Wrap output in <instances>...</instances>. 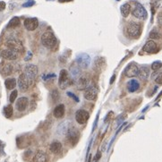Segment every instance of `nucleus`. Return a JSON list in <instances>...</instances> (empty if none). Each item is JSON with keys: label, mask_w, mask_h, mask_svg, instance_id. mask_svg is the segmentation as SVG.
Masks as SVG:
<instances>
[{"label": "nucleus", "mask_w": 162, "mask_h": 162, "mask_svg": "<svg viewBox=\"0 0 162 162\" xmlns=\"http://www.w3.org/2000/svg\"><path fill=\"white\" fill-rule=\"evenodd\" d=\"M41 44L47 48H53L56 45V38L52 31H46L41 36Z\"/></svg>", "instance_id": "nucleus-1"}, {"label": "nucleus", "mask_w": 162, "mask_h": 162, "mask_svg": "<svg viewBox=\"0 0 162 162\" xmlns=\"http://www.w3.org/2000/svg\"><path fill=\"white\" fill-rule=\"evenodd\" d=\"M141 30H142L141 25L135 22H129L125 28L126 34L130 38H138L141 34Z\"/></svg>", "instance_id": "nucleus-2"}, {"label": "nucleus", "mask_w": 162, "mask_h": 162, "mask_svg": "<svg viewBox=\"0 0 162 162\" xmlns=\"http://www.w3.org/2000/svg\"><path fill=\"white\" fill-rule=\"evenodd\" d=\"M76 64L79 66L80 68L86 69L89 67L90 64V57L86 53H81L76 57Z\"/></svg>", "instance_id": "nucleus-3"}, {"label": "nucleus", "mask_w": 162, "mask_h": 162, "mask_svg": "<svg viewBox=\"0 0 162 162\" xmlns=\"http://www.w3.org/2000/svg\"><path fill=\"white\" fill-rule=\"evenodd\" d=\"M7 46L8 47L9 49L16 52V53H19V52H22L23 51V46H22V43L19 41V40H16V39H9L7 41Z\"/></svg>", "instance_id": "nucleus-4"}, {"label": "nucleus", "mask_w": 162, "mask_h": 162, "mask_svg": "<svg viewBox=\"0 0 162 162\" xmlns=\"http://www.w3.org/2000/svg\"><path fill=\"white\" fill-rule=\"evenodd\" d=\"M132 14H133V15L135 17H136L138 19H141V20H145L147 18V16H148L146 9L139 3H137L135 5V7L133 10Z\"/></svg>", "instance_id": "nucleus-5"}, {"label": "nucleus", "mask_w": 162, "mask_h": 162, "mask_svg": "<svg viewBox=\"0 0 162 162\" xmlns=\"http://www.w3.org/2000/svg\"><path fill=\"white\" fill-rule=\"evenodd\" d=\"M25 74L29 82L34 81L38 74V67L35 64H28V66L25 67Z\"/></svg>", "instance_id": "nucleus-6"}, {"label": "nucleus", "mask_w": 162, "mask_h": 162, "mask_svg": "<svg viewBox=\"0 0 162 162\" xmlns=\"http://www.w3.org/2000/svg\"><path fill=\"white\" fill-rule=\"evenodd\" d=\"M90 78L86 74L80 75L76 82V87L79 90H84L88 87H90Z\"/></svg>", "instance_id": "nucleus-7"}, {"label": "nucleus", "mask_w": 162, "mask_h": 162, "mask_svg": "<svg viewBox=\"0 0 162 162\" xmlns=\"http://www.w3.org/2000/svg\"><path fill=\"white\" fill-rule=\"evenodd\" d=\"M67 138L71 142L72 145L76 144V142L79 140V132H78L77 129L74 128V127L69 128L67 133Z\"/></svg>", "instance_id": "nucleus-8"}, {"label": "nucleus", "mask_w": 162, "mask_h": 162, "mask_svg": "<svg viewBox=\"0 0 162 162\" xmlns=\"http://www.w3.org/2000/svg\"><path fill=\"white\" fill-rule=\"evenodd\" d=\"M59 87L62 90L67 89V87L69 85V78H68V73L67 70H61L59 74Z\"/></svg>", "instance_id": "nucleus-9"}, {"label": "nucleus", "mask_w": 162, "mask_h": 162, "mask_svg": "<svg viewBox=\"0 0 162 162\" xmlns=\"http://www.w3.org/2000/svg\"><path fill=\"white\" fill-rule=\"evenodd\" d=\"M138 70H139V67H138L137 64L135 63H131L126 67V68L124 69V74H125L126 77L132 78V77H135V76L137 75Z\"/></svg>", "instance_id": "nucleus-10"}, {"label": "nucleus", "mask_w": 162, "mask_h": 162, "mask_svg": "<svg viewBox=\"0 0 162 162\" xmlns=\"http://www.w3.org/2000/svg\"><path fill=\"white\" fill-rule=\"evenodd\" d=\"M89 117H90V114L86 110L79 109L75 113V120L80 124H84L85 123H87Z\"/></svg>", "instance_id": "nucleus-11"}, {"label": "nucleus", "mask_w": 162, "mask_h": 162, "mask_svg": "<svg viewBox=\"0 0 162 162\" xmlns=\"http://www.w3.org/2000/svg\"><path fill=\"white\" fill-rule=\"evenodd\" d=\"M23 25L26 28V30L31 31V30H34L38 28L39 21H38L37 18H27V19L24 20Z\"/></svg>", "instance_id": "nucleus-12"}, {"label": "nucleus", "mask_w": 162, "mask_h": 162, "mask_svg": "<svg viewBox=\"0 0 162 162\" xmlns=\"http://www.w3.org/2000/svg\"><path fill=\"white\" fill-rule=\"evenodd\" d=\"M13 72V66L10 63L2 61L0 63V73L4 76H8Z\"/></svg>", "instance_id": "nucleus-13"}, {"label": "nucleus", "mask_w": 162, "mask_h": 162, "mask_svg": "<svg viewBox=\"0 0 162 162\" xmlns=\"http://www.w3.org/2000/svg\"><path fill=\"white\" fill-rule=\"evenodd\" d=\"M29 80L26 76L25 74H21L19 75V78H18V86H19V89L21 91L24 92V91H27L28 88H29Z\"/></svg>", "instance_id": "nucleus-14"}, {"label": "nucleus", "mask_w": 162, "mask_h": 162, "mask_svg": "<svg viewBox=\"0 0 162 162\" xmlns=\"http://www.w3.org/2000/svg\"><path fill=\"white\" fill-rule=\"evenodd\" d=\"M97 90L96 88L90 86L86 90H84V98L87 101H95L97 98Z\"/></svg>", "instance_id": "nucleus-15"}, {"label": "nucleus", "mask_w": 162, "mask_h": 162, "mask_svg": "<svg viewBox=\"0 0 162 162\" xmlns=\"http://www.w3.org/2000/svg\"><path fill=\"white\" fill-rule=\"evenodd\" d=\"M142 49H143V51H145L147 53H150V54H156L158 51V45L153 41H147Z\"/></svg>", "instance_id": "nucleus-16"}, {"label": "nucleus", "mask_w": 162, "mask_h": 162, "mask_svg": "<svg viewBox=\"0 0 162 162\" xmlns=\"http://www.w3.org/2000/svg\"><path fill=\"white\" fill-rule=\"evenodd\" d=\"M28 104H29V101L26 97H22V98H19L16 101V104H15V107L17 108L18 111L20 112H22L24 111L27 107H28Z\"/></svg>", "instance_id": "nucleus-17"}, {"label": "nucleus", "mask_w": 162, "mask_h": 162, "mask_svg": "<svg viewBox=\"0 0 162 162\" xmlns=\"http://www.w3.org/2000/svg\"><path fill=\"white\" fill-rule=\"evenodd\" d=\"M1 57H3L4 59H7V60H15L17 58V53L11 50V49H5L1 52L0 54Z\"/></svg>", "instance_id": "nucleus-18"}, {"label": "nucleus", "mask_w": 162, "mask_h": 162, "mask_svg": "<svg viewBox=\"0 0 162 162\" xmlns=\"http://www.w3.org/2000/svg\"><path fill=\"white\" fill-rule=\"evenodd\" d=\"M137 75L139 76V78L141 80L146 81L150 76V69L147 67H142L139 68Z\"/></svg>", "instance_id": "nucleus-19"}, {"label": "nucleus", "mask_w": 162, "mask_h": 162, "mask_svg": "<svg viewBox=\"0 0 162 162\" xmlns=\"http://www.w3.org/2000/svg\"><path fill=\"white\" fill-rule=\"evenodd\" d=\"M64 111H66V108H64V106L63 104H59L55 108L53 115L56 118H61L64 116Z\"/></svg>", "instance_id": "nucleus-20"}, {"label": "nucleus", "mask_w": 162, "mask_h": 162, "mask_svg": "<svg viewBox=\"0 0 162 162\" xmlns=\"http://www.w3.org/2000/svg\"><path fill=\"white\" fill-rule=\"evenodd\" d=\"M140 88V84L137 80H130L127 82V89L129 92H135Z\"/></svg>", "instance_id": "nucleus-21"}, {"label": "nucleus", "mask_w": 162, "mask_h": 162, "mask_svg": "<svg viewBox=\"0 0 162 162\" xmlns=\"http://www.w3.org/2000/svg\"><path fill=\"white\" fill-rule=\"evenodd\" d=\"M70 74H71L72 77L74 79H76L77 77H79L81 75V68L79 67V66L76 63L73 64L70 67Z\"/></svg>", "instance_id": "nucleus-22"}, {"label": "nucleus", "mask_w": 162, "mask_h": 162, "mask_svg": "<svg viewBox=\"0 0 162 162\" xmlns=\"http://www.w3.org/2000/svg\"><path fill=\"white\" fill-rule=\"evenodd\" d=\"M68 124H69V121H64V122L61 123L57 127V134L58 135H67L68 129H69Z\"/></svg>", "instance_id": "nucleus-23"}, {"label": "nucleus", "mask_w": 162, "mask_h": 162, "mask_svg": "<svg viewBox=\"0 0 162 162\" xmlns=\"http://www.w3.org/2000/svg\"><path fill=\"white\" fill-rule=\"evenodd\" d=\"M49 150L54 154H59L62 150V144L59 142H53L49 146Z\"/></svg>", "instance_id": "nucleus-24"}, {"label": "nucleus", "mask_w": 162, "mask_h": 162, "mask_svg": "<svg viewBox=\"0 0 162 162\" xmlns=\"http://www.w3.org/2000/svg\"><path fill=\"white\" fill-rule=\"evenodd\" d=\"M34 162H47L48 161V156L43 151H38L33 158Z\"/></svg>", "instance_id": "nucleus-25"}, {"label": "nucleus", "mask_w": 162, "mask_h": 162, "mask_svg": "<svg viewBox=\"0 0 162 162\" xmlns=\"http://www.w3.org/2000/svg\"><path fill=\"white\" fill-rule=\"evenodd\" d=\"M120 11H121V14L124 17H127L131 12V6L129 4H124L121 6Z\"/></svg>", "instance_id": "nucleus-26"}, {"label": "nucleus", "mask_w": 162, "mask_h": 162, "mask_svg": "<svg viewBox=\"0 0 162 162\" xmlns=\"http://www.w3.org/2000/svg\"><path fill=\"white\" fill-rule=\"evenodd\" d=\"M5 85H6V87H7V90H13L16 86V80L14 78L7 79L6 82H5Z\"/></svg>", "instance_id": "nucleus-27"}, {"label": "nucleus", "mask_w": 162, "mask_h": 162, "mask_svg": "<svg viewBox=\"0 0 162 162\" xmlns=\"http://www.w3.org/2000/svg\"><path fill=\"white\" fill-rule=\"evenodd\" d=\"M20 25V19L19 17L15 16V17H13L10 22H8V25L7 27L8 28H15V27H18Z\"/></svg>", "instance_id": "nucleus-28"}, {"label": "nucleus", "mask_w": 162, "mask_h": 162, "mask_svg": "<svg viewBox=\"0 0 162 162\" xmlns=\"http://www.w3.org/2000/svg\"><path fill=\"white\" fill-rule=\"evenodd\" d=\"M13 112H14V109H13L12 105H8V106L5 107V108H4V114H5L6 117L10 118L13 116Z\"/></svg>", "instance_id": "nucleus-29"}, {"label": "nucleus", "mask_w": 162, "mask_h": 162, "mask_svg": "<svg viewBox=\"0 0 162 162\" xmlns=\"http://www.w3.org/2000/svg\"><path fill=\"white\" fill-rule=\"evenodd\" d=\"M103 60L104 59L102 57L97 58V60H95V62H94V67L97 69H101L103 67V62H104Z\"/></svg>", "instance_id": "nucleus-30"}, {"label": "nucleus", "mask_w": 162, "mask_h": 162, "mask_svg": "<svg viewBox=\"0 0 162 162\" xmlns=\"http://www.w3.org/2000/svg\"><path fill=\"white\" fill-rule=\"evenodd\" d=\"M162 67V63L160 61H155L152 63L151 64V69L153 71H158V69H160Z\"/></svg>", "instance_id": "nucleus-31"}, {"label": "nucleus", "mask_w": 162, "mask_h": 162, "mask_svg": "<svg viewBox=\"0 0 162 162\" xmlns=\"http://www.w3.org/2000/svg\"><path fill=\"white\" fill-rule=\"evenodd\" d=\"M17 96H18V91L16 90H14L12 91V93L10 94V97H9V101H10L11 103H14V101L17 98Z\"/></svg>", "instance_id": "nucleus-32"}, {"label": "nucleus", "mask_w": 162, "mask_h": 162, "mask_svg": "<svg viewBox=\"0 0 162 162\" xmlns=\"http://www.w3.org/2000/svg\"><path fill=\"white\" fill-rule=\"evenodd\" d=\"M150 39H154V40H158L159 38V34H158V32L156 30H152L150 31Z\"/></svg>", "instance_id": "nucleus-33"}, {"label": "nucleus", "mask_w": 162, "mask_h": 162, "mask_svg": "<svg viewBox=\"0 0 162 162\" xmlns=\"http://www.w3.org/2000/svg\"><path fill=\"white\" fill-rule=\"evenodd\" d=\"M52 99L54 101H57L59 99V95H58V91L57 90H54L52 92Z\"/></svg>", "instance_id": "nucleus-34"}, {"label": "nucleus", "mask_w": 162, "mask_h": 162, "mask_svg": "<svg viewBox=\"0 0 162 162\" xmlns=\"http://www.w3.org/2000/svg\"><path fill=\"white\" fill-rule=\"evenodd\" d=\"M34 4H35V1H34V0H30V1H28V2H26L25 4H23L22 7H32Z\"/></svg>", "instance_id": "nucleus-35"}, {"label": "nucleus", "mask_w": 162, "mask_h": 162, "mask_svg": "<svg viewBox=\"0 0 162 162\" xmlns=\"http://www.w3.org/2000/svg\"><path fill=\"white\" fill-rule=\"evenodd\" d=\"M155 82H156L158 84H159V85H161V84H162V73L158 74V75L157 76V78H156Z\"/></svg>", "instance_id": "nucleus-36"}, {"label": "nucleus", "mask_w": 162, "mask_h": 162, "mask_svg": "<svg viewBox=\"0 0 162 162\" xmlns=\"http://www.w3.org/2000/svg\"><path fill=\"white\" fill-rule=\"evenodd\" d=\"M69 97H70V98H72L73 100H74L76 102H79V99L77 98V97L74 94V93H72V92H70V91H67V93Z\"/></svg>", "instance_id": "nucleus-37"}, {"label": "nucleus", "mask_w": 162, "mask_h": 162, "mask_svg": "<svg viewBox=\"0 0 162 162\" xmlns=\"http://www.w3.org/2000/svg\"><path fill=\"white\" fill-rule=\"evenodd\" d=\"M124 118H125V115H121L119 117H118V119H117V121H116V124H117V125H119V124L124 120Z\"/></svg>", "instance_id": "nucleus-38"}, {"label": "nucleus", "mask_w": 162, "mask_h": 162, "mask_svg": "<svg viewBox=\"0 0 162 162\" xmlns=\"http://www.w3.org/2000/svg\"><path fill=\"white\" fill-rule=\"evenodd\" d=\"M158 22L160 25H162V12L159 13L158 15Z\"/></svg>", "instance_id": "nucleus-39"}, {"label": "nucleus", "mask_w": 162, "mask_h": 162, "mask_svg": "<svg viewBox=\"0 0 162 162\" xmlns=\"http://www.w3.org/2000/svg\"><path fill=\"white\" fill-rule=\"evenodd\" d=\"M101 153L99 151L98 153L96 154V156H95V158H94V161H98V160L101 158Z\"/></svg>", "instance_id": "nucleus-40"}, {"label": "nucleus", "mask_w": 162, "mask_h": 162, "mask_svg": "<svg viewBox=\"0 0 162 162\" xmlns=\"http://www.w3.org/2000/svg\"><path fill=\"white\" fill-rule=\"evenodd\" d=\"M5 8H6V3L3 2V1H0V9L3 10Z\"/></svg>", "instance_id": "nucleus-41"}, {"label": "nucleus", "mask_w": 162, "mask_h": 162, "mask_svg": "<svg viewBox=\"0 0 162 162\" xmlns=\"http://www.w3.org/2000/svg\"><path fill=\"white\" fill-rule=\"evenodd\" d=\"M115 79H116V75H115V74H114V75H113V76H112V77H111V79H110V82H110V84H112V83H113V82H114V81H115Z\"/></svg>", "instance_id": "nucleus-42"}, {"label": "nucleus", "mask_w": 162, "mask_h": 162, "mask_svg": "<svg viewBox=\"0 0 162 162\" xmlns=\"http://www.w3.org/2000/svg\"><path fill=\"white\" fill-rule=\"evenodd\" d=\"M68 2V1H72V0H59V2H61V3H63V2Z\"/></svg>", "instance_id": "nucleus-43"}, {"label": "nucleus", "mask_w": 162, "mask_h": 162, "mask_svg": "<svg viewBox=\"0 0 162 162\" xmlns=\"http://www.w3.org/2000/svg\"><path fill=\"white\" fill-rule=\"evenodd\" d=\"M89 162H90V156L89 157Z\"/></svg>", "instance_id": "nucleus-44"}, {"label": "nucleus", "mask_w": 162, "mask_h": 162, "mask_svg": "<svg viewBox=\"0 0 162 162\" xmlns=\"http://www.w3.org/2000/svg\"><path fill=\"white\" fill-rule=\"evenodd\" d=\"M117 1H119V0H117Z\"/></svg>", "instance_id": "nucleus-45"}]
</instances>
